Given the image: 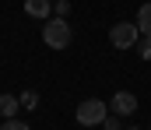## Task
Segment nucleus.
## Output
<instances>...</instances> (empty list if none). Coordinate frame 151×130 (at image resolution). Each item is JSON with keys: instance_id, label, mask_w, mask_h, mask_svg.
Listing matches in <instances>:
<instances>
[{"instance_id": "9", "label": "nucleus", "mask_w": 151, "mask_h": 130, "mask_svg": "<svg viewBox=\"0 0 151 130\" xmlns=\"http://www.w3.org/2000/svg\"><path fill=\"white\" fill-rule=\"evenodd\" d=\"M0 130H28V123H21V120H14V116H11V120H7Z\"/></svg>"}, {"instance_id": "10", "label": "nucleus", "mask_w": 151, "mask_h": 130, "mask_svg": "<svg viewBox=\"0 0 151 130\" xmlns=\"http://www.w3.org/2000/svg\"><path fill=\"white\" fill-rule=\"evenodd\" d=\"M141 60H151V35L141 39Z\"/></svg>"}, {"instance_id": "4", "label": "nucleus", "mask_w": 151, "mask_h": 130, "mask_svg": "<svg viewBox=\"0 0 151 130\" xmlns=\"http://www.w3.org/2000/svg\"><path fill=\"white\" fill-rule=\"evenodd\" d=\"M109 109H113L116 116H130V113H137V98H134V91H116Z\"/></svg>"}, {"instance_id": "12", "label": "nucleus", "mask_w": 151, "mask_h": 130, "mask_svg": "<svg viewBox=\"0 0 151 130\" xmlns=\"http://www.w3.org/2000/svg\"><path fill=\"white\" fill-rule=\"evenodd\" d=\"M67 11H70V4H67V0H56V18H63Z\"/></svg>"}, {"instance_id": "8", "label": "nucleus", "mask_w": 151, "mask_h": 130, "mask_svg": "<svg viewBox=\"0 0 151 130\" xmlns=\"http://www.w3.org/2000/svg\"><path fill=\"white\" fill-rule=\"evenodd\" d=\"M18 98H21V109H35V106H39V91H32V88H28V91H21Z\"/></svg>"}, {"instance_id": "1", "label": "nucleus", "mask_w": 151, "mask_h": 130, "mask_svg": "<svg viewBox=\"0 0 151 130\" xmlns=\"http://www.w3.org/2000/svg\"><path fill=\"white\" fill-rule=\"evenodd\" d=\"M74 116H77V123H81V127H99V123L109 116V106H106L102 98H84V102L77 106Z\"/></svg>"}, {"instance_id": "13", "label": "nucleus", "mask_w": 151, "mask_h": 130, "mask_svg": "<svg viewBox=\"0 0 151 130\" xmlns=\"http://www.w3.org/2000/svg\"><path fill=\"white\" fill-rule=\"evenodd\" d=\"M127 130H137V127H127Z\"/></svg>"}, {"instance_id": "6", "label": "nucleus", "mask_w": 151, "mask_h": 130, "mask_svg": "<svg viewBox=\"0 0 151 130\" xmlns=\"http://www.w3.org/2000/svg\"><path fill=\"white\" fill-rule=\"evenodd\" d=\"M137 28H141V35H151V0L141 4V11H137Z\"/></svg>"}, {"instance_id": "11", "label": "nucleus", "mask_w": 151, "mask_h": 130, "mask_svg": "<svg viewBox=\"0 0 151 130\" xmlns=\"http://www.w3.org/2000/svg\"><path fill=\"white\" fill-rule=\"evenodd\" d=\"M102 127H106V130H119V120H116V113H113V116H106V120H102Z\"/></svg>"}, {"instance_id": "5", "label": "nucleus", "mask_w": 151, "mask_h": 130, "mask_svg": "<svg viewBox=\"0 0 151 130\" xmlns=\"http://www.w3.org/2000/svg\"><path fill=\"white\" fill-rule=\"evenodd\" d=\"M53 0H25V14L28 18H49Z\"/></svg>"}, {"instance_id": "7", "label": "nucleus", "mask_w": 151, "mask_h": 130, "mask_svg": "<svg viewBox=\"0 0 151 130\" xmlns=\"http://www.w3.org/2000/svg\"><path fill=\"white\" fill-rule=\"evenodd\" d=\"M18 109H21V98H18V95H0V113H4L7 120H11Z\"/></svg>"}, {"instance_id": "2", "label": "nucleus", "mask_w": 151, "mask_h": 130, "mask_svg": "<svg viewBox=\"0 0 151 130\" xmlns=\"http://www.w3.org/2000/svg\"><path fill=\"white\" fill-rule=\"evenodd\" d=\"M42 39H46V46H53V49H63V46H70V25L63 18H46Z\"/></svg>"}, {"instance_id": "3", "label": "nucleus", "mask_w": 151, "mask_h": 130, "mask_svg": "<svg viewBox=\"0 0 151 130\" xmlns=\"http://www.w3.org/2000/svg\"><path fill=\"white\" fill-rule=\"evenodd\" d=\"M137 39H141L137 21H119V25H113V28H109V42H113L116 49H134V46H137Z\"/></svg>"}]
</instances>
